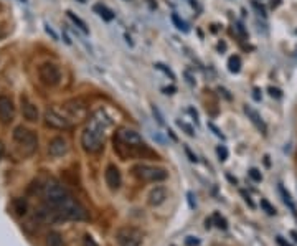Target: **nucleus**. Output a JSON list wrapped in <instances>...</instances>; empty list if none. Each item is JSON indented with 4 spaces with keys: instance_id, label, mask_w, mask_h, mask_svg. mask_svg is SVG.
Listing matches in <instances>:
<instances>
[{
    "instance_id": "f257e3e1",
    "label": "nucleus",
    "mask_w": 297,
    "mask_h": 246,
    "mask_svg": "<svg viewBox=\"0 0 297 246\" xmlns=\"http://www.w3.org/2000/svg\"><path fill=\"white\" fill-rule=\"evenodd\" d=\"M111 126V119L104 114V111L94 112L91 117L88 126L84 127L83 134H81V146L86 152H99L104 142V131Z\"/></svg>"
},
{
    "instance_id": "f03ea898",
    "label": "nucleus",
    "mask_w": 297,
    "mask_h": 246,
    "mask_svg": "<svg viewBox=\"0 0 297 246\" xmlns=\"http://www.w3.org/2000/svg\"><path fill=\"white\" fill-rule=\"evenodd\" d=\"M58 213L60 220H74V222H81V220H88V212L79 202H76L73 197H66L63 202L53 207Z\"/></svg>"
},
{
    "instance_id": "7ed1b4c3",
    "label": "nucleus",
    "mask_w": 297,
    "mask_h": 246,
    "mask_svg": "<svg viewBox=\"0 0 297 246\" xmlns=\"http://www.w3.org/2000/svg\"><path fill=\"white\" fill-rule=\"evenodd\" d=\"M13 139H15V142H17L20 147H23V151H25V154H27V156L33 154L35 151H37V147H38L37 136H35L30 129H27V127H23V126L15 127Z\"/></svg>"
},
{
    "instance_id": "20e7f679",
    "label": "nucleus",
    "mask_w": 297,
    "mask_h": 246,
    "mask_svg": "<svg viewBox=\"0 0 297 246\" xmlns=\"http://www.w3.org/2000/svg\"><path fill=\"white\" fill-rule=\"evenodd\" d=\"M68 195L70 193L66 192V188L56 180H48L47 185L43 187V197L50 207H56V205L63 202Z\"/></svg>"
},
{
    "instance_id": "39448f33",
    "label": "nucleus",
    "mask_w": 297,
    "mask_h": 246,
    "mask_svg": "<svg viewBox=\"0 0 297 246\" xmlns=\"http://www.w3.org/2000/svg\"><path fill=\"white\" fill-rule=\"evenodd\" d=\"M134 173H136V177H139L141 180H144V182H162L168 177V172L165 170V168L144 165V164L136 165Z\"/></svg>"
},
{
    "instance_id": "423d86ee",
    "label": "nucleus",
    "mask_w": 297,
    "mask_h": 246,
    "mask_svg": "<svg viewBox=\"0 0 297 246\" xmlns=\"http://www.w3.org/2000/svg\"><path fill=\"white\" fill-rule=\"evenodd\" d=\"M144 235L141 230L132 228V227H124L116 233V242L119 246H141Z\"/></svg>"
},
{
    "instance_id": "0eeeda50",
    "label": "nucleus",
    "mask_w": 297,
    "mask_h": 246,
    "mask_svg": "<svg viewBox=\"0 0 297 246\" xmlns=\"http://www.w3.org/2000/svg\"><path fill=\"white\" fill-rule=\"evenodd\" d=\"M40 81L47 86H56L61 81V71L55 63H43L38 68Z\"/></svg>"
},
{
    "instance_id": "6e6552de",
    "label": "nucleus",
    "mask_w": 297,
    "mask_h": 246,
    "mask_svg": "<svg viewBox=\"0 0 297 246\" xmlns=\"http://www.w3.org/2000/svg\"><path fill=\"white\" fill-rule=\"evenodd\" d=\"M117 139L126 147H137V149L146 147V142L142 139V136L137 131L129 129V127H121L119 132H117Z\"/></svg>"
},
{
    "instance_id": "1a4fd4ad",
    "label": "nucleus",
    "mask_w": 297,
    "mask_h": 246,
    "mask_svg": "<svg viewBox=\"0 0 297 246\" xmlns=\"http://www.w3.org/2000/svg\"><path fill=\"white\" fill-rule=\"evenodd\" d=\"M45 122H47V126L53 127V129H70L71 126V121L68 117H65L63 114H60V112H56L55 109H48L45 111Z\"/></svg>"
},
{
    "instance_id": "9d476101",
    "label": "nucleus",
    "mask_w": 297,
    "mask_h": 246,
    "mask_svg": "<svg viewBox=\"0 0 297 246\" xmlns=\"http://www.w3.org/2000/svg\"><path fill=\"white\" fill-rule=\"evenodd\" d=\"M15 116V106L13 101L8 96H0V122L3 126L10 124Z\"/></svg>"
},
{
    "instance_id": "9b49d317",
    "label": "nucleus",
    "mask_w": 297,
    "mask_h": 246,
    "mask_svg": "<svg viewBox=\"0 0 297 246\" xmlns=\"http://www.w3.org/2000/svg\"><path fill=\"white\" fill-rule=\"evenodd\" d=\"M68 141L65 139V137H55V139H51V142L48 144V152L50 156L53 157H61L65 156L66 152H68Z\"/></svg>"
},
{
    "instance_id": "f8f14e48",
    "label": "nucleus",
    "mask_w": 297,
    "mask_h": 246,
    "mask_svg": "<svg viewBox=\"0 0 297 246\" xmlns=\"http://www.w3.org/2000/svg\"><path fill=\"white\" fill-rule=\"evenodd\" d=\"M104 177H106V183L109 185V188H112V190H117V188L121 187L122 177H121L119 168H117L116 165H109V167H107Z\"/></svg>"
},
{
    "instance_id": "ddd939ff",
    "label": "nucleus",
    "mask_w": 297,
    "mask_h": 246,
    "mask_svg": "<svg viewBox=\"0 0 297 246\" xmlns=\"http://www.w3.org/2000/svg\"><path fill=\"white\" fill-rule=\"evenodd\" d=\"M20 109H22V114L28 122H37L38 121V116H40L38 107L35 106L33 102H30L27 98H22V106H20Z\"/></svg>"
},
{
    "instance_id": "4468645a",
    "label": "nucleus",
    "mask_w": 297,
    "mask_h": 246,
    "mask_svg": "<svg viewBox=\"0 0 297 246\" xmlns=\"http://www.w3.org/2000/svg\"><path fill=\"white\" fill-rule=\"evenodd\" d=\"M244 112H246V116H248V119L253 122V124L258 127V129L263 132V134H266V131H268V127H266L264 124V121H263V117H261L258 114V111L253 109L251 106H244Z\"/></svg>"
},
{
    "instance_id": "2eb2a0df",
    "label": "nucleus",
    "mask_w": 297,
    "mask_h": 246,
    "mask_svg": "<svg viewBox=\"0 0 297 246\" xmlns=\"http://www.w3.org/2000/svg\"><path fill=\"white\" fill-rule=\"evenodd\" d=\"M167 198V192L163 187H155L153 190L148 193V203L152 205V207H158V205H162L165 202Z\"/></svg>"
},
{
    "instance_id": "dca6fc26",
    "label": "nucleus",
    "mask_w": 297,
    "mask_h": 246,
    "mask_svg": "<svg viewBox=\"0 0 297 246\" xmlns=\"http://www.w3.org/2000/svg\"><path fill=\"white\" fill-rule=\"evenodd\" d=\"M93 10L99 15L102 20H106V22H111V20H114V17H116L114 12H112L111 8H107L106 5H102V3H96L93 7Z\"/></svg>"
},
{
    "instance_id": "f3484780",
    "label": "nucleus",
    "mask_w": 297,
    "mask_h": 246,
    "mask_svg": "<svg viewBox=\"0 0 297 246\" xmlns=\"http://www.w3.org/2000/svg\"><path fill=\"white\" fill-rule=\"evenodd\" d=\"M66 13H68V17H70L71 22H73V23L76 25V27H78L84 35H88V33H89V30H88V27H86V23L78 17V15H74L73 12H71V10H68V12H66Z\"/></svg>"
},
{
    "instance_id": "a211bd4d",
    "label": "nucleus",
    "mask_w": 297,
    "mask_h": 246,
    "mask_svg": "<svg viewBox=\"0 0 297 246\" xmlns=\"http://www.w3.org/2000/svg\"><path fill=\"white\" fill-rule=\"evenodd\" d=\"M279 192H281V195H283V200H284V203L288 205V207L291 208V212H293V215L296 217V220H297V210H296V205H294V202L291 200V195L288 192H286V188L283 187V185H279Z\"/></svg>"
},
{
    "instance_id": "6ab92c4d",
    "label": "nucleus",
    "mask_w": 297,
    "mask_h": 246,
    "mask_svg": "<svg viewBox=\"0 0 297 246\" xmlns=\"http://www.w3.org/2000/svg\"><path fill=\"white\" fill-rule=\"evenodd\" d=\"M228 70L231 71V73H239V70H241V58H239L238 55L229 56V60H228Z\"/></svg>"
},
{
    "instance_id": "aec40b11",
    "label": "nucleus",
    "mask_w": 297,
    "mask_h": 246,
    "mask_svg": "<svg viewBox=\"0 0 297 246\" xmlns=\"http://www.w3.org/2000/svg\"><path fill=\"white\" fill-rule=\"evenodd\" d=\"M47 246H63V240H61V235L56 232L48 233L47 237Z\"/></svg>"
},
{
    "instance_id": "412c9836",
    "label": "nucleus",
    "mask_w": 297,
    "mask_h": 246,
    "mask_svg": "<svg viewBox=\"0 0 297 246\" xmlns=\"http://www.w3.org/2000/svg\"><path fill=\"white\" fill-rule=\"evenodd\" d=\"M13 205H15V212H17V215H20V217L27 213V202H25L23 198H17Z\"/></svg>"
},
{
    "instance_id": "4be33fe9",
    "label": "nucleus",
    "mask_w": 297,
    "mask_h": 246,
    "mask_svg": "<svg viewBox=\"0 0 297 246\" xmlns=\"http://www.w3.org/2000/svg\"><path fill=\"white\" fill-rule=\"evenodd\" d=\"M172 23L175 25V28L178 30H182V32H188V27H187V23L183 22V20L178 17L177 13H172Z\"/></svg>"
},
{
    "instance_id": "5701e85b",
    "label": "nucleus",
    "mask_w": 297,
    "mask_h": 246,
    "mask_svg": "<svg viewBox=\"0 0 297 246\" xmlns=\"http://www.w3.org/2000/svg\"><path fill=\"white\" fill-rule=\"evenodd\" d=\"M213 220H215V223H217V227H218L220 230H226V228H228V222H226V220H224L220 213H215V215H213Z\"/></svg>"
},
{
    "instance_id": "b1692460",
    "label": "nucleus",
    "mask_w": 297,
    "mask_h": 246,
    "mask_svg": "<svg viewBox=\"0 0 297 246\" xmlns=\"http://www.w3.org/2000/svg\"><path fill=\"white\" fill-rule=\"evenodd\" d=\"M155 68H157L158 71H162L163 75H167L170 80H175V75H173V71H172L170 68H167V66L163 65V63H155Z\"/></svg>"
},
{
    "instance_id": "393cba45",
    "label": "nucleus",
    "mask_w": 297,
    "mask_h": 246,
    "mask_svg": "<svg viewBox=\"0 0 297 246\" xmlns=\"http://www.w3.org/2000/svg\"><path fill=\"white\" fill-rule=\"evenodd\" d=\"M261 207H263L266 210V213L271 215V217H273V215H276V208L268 202V200H261Z\"/></svg>"
},
{
    "instance_id": "a878e982",
    "label": "nucleus",
    "mask_w": 297,
    "mask_h": 246,
    "mask_svg": "<svg viewBox=\"0 0 297 246\" xmlns=\"http://www.w3.org/2000/svg\"><path fill=\"white\" fill-rule=\"evenodd\" d=\"M217 154H218V159L222 162H224L228 159V149L224 147V146H218L217 147Z\"/></svg>"
},
{
    "instance_id": "bb28decb",
    "label": "nucleus",
    "mask_w": 297,
    "mask_h": 246,
    "mask_svg": "<svg viewBox=\"0 0 297 246\" xmlns=\"http://www.w3.org/2000/svg\"><path fill=\"white\" fill-rule=\"evenodd\" d=\"M177 126H178V127H182V129L185 131L190 137L195 136V132H193V127H192V126H188L187 122H183V121H177Z\"/></svg>"
},
{
    "instance_id": "cd10ccee",
    "label": "nucleus",
    "mask_w": 297,
    "mask_h": 246,
    "mask_svg": "<svg viewBox=\"0 0 297 246\" xmlns=\"http://www.w3.org/2000/svg\"><path fill=\"white\" fill-rule=\"evenodd\" d=\"M249 177L253 178L254 182H261V180H263V175H261V172L258 170V168H251V170H249Z\"/></svg>"
},
{
    "instance_id": "c85d7f7f",
    "label": "nucleus",
    "mask_w": 297,
    "mask_h": 246,
    "mask_svg": "<svg viewBox=\"0 0 297 246\" xmlns=\"http://www.w3.org/2000/svg\"><path fill=\"white\" fill-rule=\"evenodd\" d=\"M208 127H210V129H212V131H213V134H215V136H217V137H222V139H224V136L222 134V131H220V129H218V127H217V126H215V124H213V122H208Z\"/></svg>"
},
{
    "instance_id": "c756f323",
    "label": "nucleus",
    "mask_w": 297,
    "mask_h": 246,
    "mask_svg": "<svg viewBox=\"0 0 297 246\" xmlns=\"http://www.w3.org/2000/svg\"><path fill=\"white\" fill-rule=\"evenodd\" d=\"M185 243H187V246H198L200 245V240L193 238V237H187Z\"/></svg>"
},
{
    "instance_id": "7c9ffc66",
    "label": "nucleus",
    "mask_w": 297,
    "mask_h": 246,
    "mask_svg": "<svg viewBox=\"0 0 297 246\" xmlns=\"http://www.w3.org/2000/svg\"><path fill=\"white\" fill-rule=\"evenodd\" d=\"M84 246H98V243L94 242L93 237H89V235H86V237H84Z\"/></svg>"
},
{
    "instance_id": "2f4dec72",
    "label": "nucleus",
    "mask_w": 297,
    "mask_h": 246,
    "mask_svg": "<svg viewBox=\"0 0 297 246\" xmlns=\"http://www.w3.org/2000/svg\"><path fill=\"white\" fill-rule=\"evenodd\" d=\"M268 91H269V94L273 96V98H281V96H283L281 89H278V88H269Z\"/></svg>"
},
{
    "instance_id": "473e14b6",
    "label": "nucleus",
    "mask_w": 297,
    "mask_h": 246,
    "mask_svg": "<svg viewBox=\"0 0 297 246\" xmlns=\"http://www.w3.org/2000/svg\"><path fill=\"white\" fill-rule=\"evenodd\" d=\"M152 112H153V116H155V119H157V122H158V124H163V119H162L160 112H158V109H157L155 106L152 107Z\"/></svg>"
},
{
    "instance_id": "72a5a7b5",
    "label": "nucleus",
    "mask_w": 297,
    "mask_h": 246,
    "mask_svg": "<svg viewBox=\"0 0 297 246\" xmlns=\"http://www.w3.org/2000/svg\"><path fill=\"white\" fill-rule=\"evenodd\" d=\"M45 30H47V33H48L53 40H58V35H56V33L53 32V28H51L50 25H45Z\"/></svg>"
},
{
    "instance_id": "f704fd0d",
    "label": "nucleus",
    "mask_w": 297,
    "mask_h": 246,
    "mask_svg": "<svg viewBox=\"0 0 297 246\" xmlns=\"http://www.w3.org/2000/svg\"><path fill=\"white\" fill-rule=\"evenodd\" d=\"M241 195L244 197V202H246V203L249 205L251 208H254V203H253V200H251V197L248 195V193H246V192H241Z\"/></svg>"
},
{
    "instance_id": "c9c22d12",
    "label": "nucleus",
    "mask_w": 297,
    "mask_h": 246,
    "mask_svg": "<svg viewBox=\"0 0 297 246\" xmlns=\"http://www.w3.org/2000/svg\"><path fill=\"white\" fill-rule=\"evenodd\" d=\"M185 152H187V156L190 157V161H192V162H198L197 156H193V154H192V151H190V149H188V147H185Z\"/></svg>"
},
{
    "instance_id": "e433bc0d",
    "label": "nucleus",
    "mask_w": 297,
    "mask_h": 246,
    "mask_svg": "<svg viewBox=\"0 0 297 246\" xmlns=\"http://www.w3.org/2000/svg\"><path fill=\"white\" fill-rule=\"evenodd\" d=\"M276 242H278V245L279 246H291L288 242H286V240L283 238V237H276Z\"/></svg>"
},
{
    "instance_id": "4c0bfd02",
    "label": "nucleus",
    "mask_w": 297,
    "mask_h": 246,
    "mask_svg": "<svg viewBox=\"0 0 297 246\" xmlns=\"http://www.w3.org/2000/svg\"><path fill=\"white\" fill-rule=\"evenodd\" d=\"M253 7H254V8H258V12H259L261 15H263V17L266 15V13H264V8H263V7H259V3H258V2H253Z\"/></svg>"
},
{
    "instance_id": "58836bf2",
    "label": "nucleus",
    "mask_w": 297,
    "mask_h": 246,
    "mask_svg": "<svg viewBox=\"0 0 297 246\" xmlns=\"http://www.w3.org/2000/svg\"><path fill=\"white\" fill-rule=\"evenodd\" d=\"M188 112H190V114L195 117V122H198V112L193 109V107H188Z\"/></svg>"
},
{
    "instance_id": "ea45409f",
    "label": "nucleus",
    "mask_w": 297,
    "mask_h": 246,
    "mask_svg": "<svg viewBox=\"0 0 297 246\" xmlns=\"http://www.w3.org/2000/svg\"><path fill=\"white\" fill-rule=\"evenodd\" d=\"M163 93H165V94H173V93H175V88H173V86H170V88H165V89H163Z\"/></svg>"
},
{
    "instance_id": "a19ab883",
    "label": "nucleus",
    "mask_w": 297,
    "mask_h": 246,
    "mask_svg": "<svg viewBox=\"0 0 297 246\" xmlns=\"http://www.w3.org/2000/svg\"><path fill=\"white\" fill-rule=\"evenodd\" d=\"M3 152H5V146H3V142L0 141V159L3 157Z\"/></svg>"
},
{
    "instance_id": "79ce46f5",
    "label": "nucleus",
    "mask_w": 297,
    "mask_h": 246,
    "mask_svg": "<svg viewBox=\"0 0 297 246\" xmlns=\"http://www.w3.org/2000/svg\"><path fill=\"white\" fill-rule=\"evenodd\" d=\"M254 99H261V96H259V89H254Z\"/></svg>"
},
{
    "instance_id": "37998d69",
    "label": "nucleus",
    "mask_w": 297,
    "mask_h": 246,
    "mask_svg": "<svg viewBox=\"0 0 297 246\" xmlns=\"http://www.w3.org/2000/svg\"><path fill=\"white\" fill-rule=\"evenodd\" d=\"M291 235H293V238L296 240V243H297V233H296V232H293V233H291Z\"/></svg>"
},
{
    "instance_id": "c03bdc74",
    "label": "nucleus",
    "mask_w": 297,
    "mask_h": 246,
    "mask_svg": "<svg viewBox=\"0 0 297 246\" xmlns=\"http://www.w3.org/2000/svg\"><path fill=\"white\" fill-rule=\"evenodd\" d=\"M79 3H86V0H78Z\"/></svg>"
},
{
    "instance_id": "a18cd8bd",
    "label": "nucleus",
    "mask_w": 297,
    "mask_h": 246,
    "mask_svg": "<svg viewBox=\"0 0 297 246\" xmlns=\"http://www.w3.org/2000/svg\"><path fill=\"white\" fill-rule=\"evenodd\" d=\"M126 2H131V0H126Z\"/></svg>"
},
{
    "instance_id": "49530a36",
    "label": "nucleus",
    "mask_w": 297,
    "mask_h": 246,
    "mask_svg": "<svg viewBox=\"0 0 297 246\" xmlns=\"http://www.w3.org/2000/svg\"><path fill=\"white\" fill-rule=\"evenodd\" d=\"M0 10H2V5H0Z\"/></svg>"
},
{
    "instance_id": "de8ad7c7",
    "label": "nucleus",
    "mask_w": 297,
    "mask_h": 246,
    "mask_svg": "<svg viewBox=\"0 0 297 246\" xmlns=\"http://www.w3.org/2000/svg\"><path fill=\"white\" fill-rule=\"evenodd\" d=\"M23 2H25V0H23Z\"/></svg>"
}]
</instances>
